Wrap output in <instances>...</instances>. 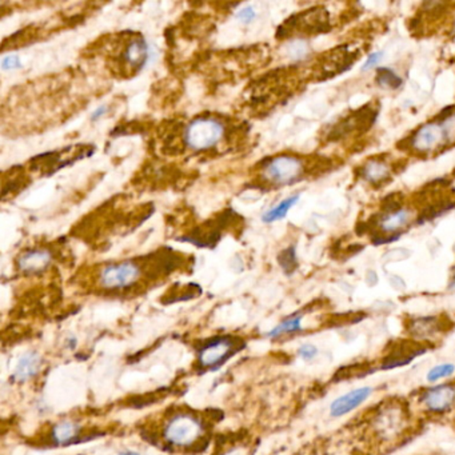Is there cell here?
Returning a JSON list of instances; mask_svg holds the SVG:
<instances>
[{
	"mask_svg": "<svg viewBox=\"0 0 455 455\" xmlns=\"http://www.w3.org/2000/svg\"><path fill=\"white\" fill-rule=\"evenodd\" d=\"M54 260V254L47 247H33L18 257L17 268L23 275H38L44 273Z\"/></svg>",
	"mask_w": 455,
	"mask_h": 455,
	"instance_id": "cell-13",
	"label": "cell"
},
{
	"mask_svg": "<svg viewBox=\"0 0 455 455\" xmlns=\"http://www.w3.org/2000/svg\"><path fill=\"white\" fill-rule=\"evenodd\" d=\"M108 106H100V108H98L97 110L92 113V121H98V119L102 118L103 116H105L106 113H108Z\"/></svg>",
	"mask_w": 455,
	"mask_h": 455,
	"instance_id": "cell-31",
	"label": "cell"
},
{
	"mask_svg": "<svg viewBox=\"0 0 455 455\" xmlns=\"http://www.w3.org/2000/svg\"><path fill=\"white\" fill-rule=\"evenodd\" d=\"M119 455H140L137 451H132V450H127V451L121 452Z\"/></svg>",
	"mask_w": 455,
	"mask_h": 455,
	"instance_id": "cell-32",
	"label": "cell"
},
{
	"mask_svg": "<svg viewBox=\"0 0 455 455\" xmlns=\"http://www.w3.org/2000/svg\"><path fill=\"white\" fill-rule=\"evenodd\" d=\"M377 84L382 89L398 90L402 86V78L390 68H379L377 73Z\"/></svg>",
	"mask_w": 455,
	"mask_h": 455,
	"instance_id": "cell-24",
	"label": "cell"
},
{
	"mask_svg": "<svg viewBox=\"0 0 455 455\" xmlns=\"http://www.w3.org/2000/svg\"><path fill=\"white\" fill-rule=\"evenodd\" d=\"M92 150H89L87 146H73L66 150L55 151V153H47L44 156H36L31 159V167L36 172H41L44 175H52L63 167L73 164L78 159L90 156Z\"/></svg>",
	"mask_w": 455,
	"mask_h": 455,
	"instance_id": "cell-10",
	"label": "cell"
},
{
	"mask_svg": "<svg viewBox=\"0 0 455 455\" xmlns=\"http://www.w3.org/2000/svg\"><path fill=\"white\" fill-rule=\"evenodd\" d=\"M255 17H257V14H255L252 7H244V9L239 10L238 14H236V18L243 23L251 22Z\"/></svg>",
	"mask_w": 455,
	"mask_h": 455,
	"instance_id": "cell-30",
	"label": "cell"
},
{
	"mask_svg": "<svg viewBox=\"0 0 455 455\" xmlns=\"http://www.w3.org/2000/svg\"><path fill=\"white\" fill-rule=\"evenodd\" d=\"M411 210L406 209V207L383 212L377 223L382 235L377 236H401L402 231L411 223Z\"/></svg>",
	"mask_w": 455,
	"mask_h": 455,
	"instance_id": "cell-17",
	"label": "cell"
},
{
	"mask_svg": "<svg viewBox=\"0 0 455 455\" xmlns=\"http://www.w3.org/2000/svg\"><path fill=\"white\" fill-rule=\"evenodd\" d=\"M84 430L82 426L76 420H62L52 427L50 433L52 443L55 446H68V444L78 443L81 442Z\"/></svg>",
	"mask_w": 455,
	"mask_h": 455,
	"instance_id": "cell-19",
	"label": "cell"
},
{
	"mask_svg": "<svg viewBox=\"0 0 455 455\" xmlns=\"http://www.w3.org/2000/svg\"><path fill=\"white\" fill-rule=\"evenodd\" d=\"M302 322V314L290 316V318L282 321L278 326L274 327L271 331H268L267 335L270 338H279L282 337V335L295 334V332L300 331V330L303 329Z\"/></svg>",
	"mask_w": 455,
	"mask_h": 455,
	"instance_id": "cell-23",
	"label": "cell"
},
{
	"mask_svg": "<svg viewBox=\"0 0 455 455\" xmlns=\"http://www.w3.org/2000/svg\"><path fill=\"white\" fill-rule=\"evenodd\" d=\"M358 57V52H351L347 46L338 47L324 55L321 65H319L321 74L324 78L339 76L347 71Z\"/></svg>",
	"mask_w": 455,
	"mask_h": 455,
	"instance_id": "cell-14",
	"label": "cell"
},
{
	"mask_svg": "<svg viewBox=\"0 0 455 455\" xmlns=\"http://www.w3.org/2000/svg\"><path fill=\"white\" fill-rule=\"evenodd\" d=\"M22 68V63H20L18 55H7V57H4V60H2V70H17V68Z\"/></svg>",
	"mask_w": 455,
	"mask_h": 455,
	"instance_id": "cell-27",
	"label": "cell"
},
{
	"mask_svg": "<svg viewBox=\"0 0 455 455\" xmlns=\"http://www.w3.org/2000/svg\"><path fill=\"white\" fill-rule=\"evenodd\" d=\"M454 372L455 364L439 363L428 370L427 374H426V379H427V382L436 383L439 380L451 377V375H454Z\"/></svg>",
	"mask_w": 455,
	"mask_h": 455,
	"instance_id": "cell-26",
	"label": "cell"
},
{
	"mask_svg": "<svg viewBox=\"0 0 455 455\" xmlns=\"http://www.w3.org/2000/svg\"><path fill=\"white\" fill-rule=\"evenodd\" d=\"M41 367L42 356L36 351H28L18 359V363L15 364L14 372H12V379L20 383L28 382L38 375Z\"/></svg>",
	"mask_w": 455,
	"mask_h": 455,
	"instance_id": "cell-20",
	"label": "cell"
},
{
	"mask_svg": "<svg viewBox=\"0 0 455 455\" xmlns=\"http://www.w3.org/2000/svg\"><path fill=\"white\" fill-rule=\"evenodd\" d=\"M410 426V412L403 402L386 401L370 414L367 428L379 444L394 443L406 434Z\"/></svg>",
	"mask_w": 455,
	"mask_h": 455,
	"instance_id": "cell-3",
	"label": "cell"
},
{
	"mask_svg": "<svg viewBox=\"0 0 455 455\" xmlns=\"http://www.w3.org/2000/svg\"><path fill=\"white\" fill-rule=\"evenodd\" d=\"M455 142V108H447L443 118L427 122L412 134L410 148L415 153L433 154Z\"/></svg>",
	"mask_w": 455,
	"mask_h": 455,
	"instance_id": "cell-5",
	"label": "cell"
},
{
	"mask_svg": "<svg viewBox=\"0 0 455 455\" xmlns=\"http://www.w3.org/2000/svg\"><path fill=\"white\" fill-rule=\"evenodd\" d=\"M318 354V348L314 345H303L298 348V355L305 361H313Z\"/></svg>",
	"mask_w": 455,
	"mask_h": 455,
	"instance_id": "cell-28",
	"label": "cell"
},
{
	"mask_svg": "<svg viewBox=\"0 0 455 455\" xmlns=\"http://www.w3.org/2000/svg\"><path fill=\"white\" fill-rule=\"evenodd\" d=\"M98 54L111 74L122 78L138 76L148 60V44L140 33L124 31L98 42Z\"/></svg>",
	"mask_w": 455,
	"mask_h": 455,
	"instance_id": "cell-2",
	"label": "cell"
},
{
	"mask_svg": "<svg viewBox=\"0 0 455 455\" xmlns=\"http://www.w3.org/2000/svg\"><path fill=\"white\" fill-rule=\"evenodd\" d=\"M372 393H374V388L371 386H363V387L354 388L348 393L342 394L330 404V415L332 418H340L350 414L361 404H363Z\"/></svg>",
	"mask_w": 455,
	"mask_h": 455,
	"instance_id": "cell-15",
	"label": "cell"
},
{
	"mask_svg": "<svg viewBox=\"0 0 455 455\" xmlns=\"http://www.w3.org/2000/svg\"><path fill=\"white\" fill-rule=\"evenodd\" d=\"M383 52H372L367 57L366 62L362 66V71L371 70L375 66L379 65L380 60H382Z\"/></svg>",
	"mask_w": 455,
	"mask_h": 455,
	"instance_id": "cell-29",
	"label": "cell"
},
{
	"mask_svg": "<svg viewBox=\"0 0 455 455\" xmlns=\"http://www.w3.org/2000/svg\"><path fill=\"white\" fill-rule=\"evenodd\" d=\"M185 260L183 255L164 247L148 257L106 263L98 268L97 286L108 294L132 291L140 289L146 279L156 281L174 273Z\"/></svg>",
	"mask_w": 455,
	"mask_h": 455,
	"instance_id": "cell-1",
	"label": "cell"
},
{
	"mask_svg": "<svg viewBox=\"0 0 455 455\" xmlns=\"http://www.w3.org/2000/svg\"><path fill=\"white\" fill-rule=\"evenodd\" d=\"M390 164L382 159H370L361 169V175L370 185L379 186L387 182L391 178Z\"/></svg>",
	"mask_w": 455,
	"mask_h": 455,
	"instance_id": "cell-21",
	"label": "cell"
},
{
	"mask_svg": "<svg viewBox=\"0 0 455 455\" xmlns=\"http://www.w3.org/2000/svg\"><path fill=\"white\" fill-rule=\"evenodd\" d=\"M278 263L281 265L284 274H287V275L294 274L298 268L297 250H295V246L287 247L283 251H281V254L278 255Z\"/></svg>",
	"mask_w": 455,
	"mask_h": 455,
	"instance_id": "cell-25",
	"label": "cell"
},
{
	"mask_svg": "<svg viewBox=\"0 0 455 455\" xmlns=\"http://www.w3.org/2000/svg\"><path fill=\"white\" fill-rule=\"evenodd\" d=\"M378 108L371 105L364 106L358 111H354L346 118L340 119L329 132L331 140H340L351 134H363L374 124L377 119Z\"/></svg>",
	"mask_w": 455,
	"mask_h": 455,
	"instance_id": "cell-11",
	"label": "cell"
},
{
	"mask_svg": "<svg viewBox=\"0 0 455 455\" xmlns=\"http://www.w3.org/2000/svg\"><path fill=\"white\" fill-rule=\"evenodd\" d=\"M242 342L233 337H217L204 343L198 351V366L202 370H217L236 351L241 350Z\"/></svg>",
	"mask_w": 455,
	"mask_h": 455,
	"instance_id": "cell-9",
	"label": "cell"
},
{
	"mask_svg": "<svg viewBox=\"0 0 455 455\" xmlns=\"http://www.w3.org/2000/svg\"><path fill=\"white\" fill-rule=\"evenodd\" d=\"M419 342H402L390 348V353L383 358L382 369L390 370L404 366L423 354L425 348Z\"/></svg>",
	"mask_w": 455,
	"mask_h": 455,
	"instance_id": "cell-18",
	"label": "cell"
},
{
	"mask_svg": "<svg viewBox=\"0 0 455 455\" xmlns=\"http://www.w3.org/2000/svg\"><path fill=\"white\" fill-rule=\"evenodd\" d=\"M299 198L300 196L297 194V196H289V198L283 199L281 204H276L275 207H273V209L268 210L267 212L263 214V222L273 223L276 222V220H283V218L286 217L287 212H289L290 210L298 204Z\"/></svg>",
	"mask_w": 455,
	"mask_h": 455,
	"instance_id": "cell-22",
	"label": "cell"
},
{
	"mask_svg": "<svg viewBox=\"0 0 455 455\" xmlns=\"http://www.w3.org/2000/svg\"><path fill=\"white\" fill-rule=\"evenodd\" d=\"M204 434V420L196 417L193 412H175L172 418L164 422V442L175 447L194 446L201 441Z\"/></svg>",
	"mask_w": 455,
	"mask_h": 455,
	"instance_id": "cell-7",
	"label": "cell"
},
{
	"mask_svg": "<svg viewBox=\"0 0 455 455\" xmlns=\"http://www.w3.org/2000/svg\"><path fill=\"white\" fill-rule=\"evenodd\" d=\"M228 124L217 116H198L182 130V146L193 153L218 150L228 138Z\"/></svg>",
	"mask_w": 455,
	"mask_h": 455,
	"instance_id": "cell-4",
	"label": "cell"
},
{
	"mask_svg": "<svg viewBox=\"0 0 455 455\" xmlns=\"http://www.w3.org/2000/svg\"><path fill=\"white\" fill-rule=\"evenodd\" d=\"M420 403L426 411L443 414L455 407V383H439L426 388L420 395Z\"/></svg>",
	"mask_w": 455,
	"mask_h": 455,
	"instance_id": "cell-12",
	"label": "cell"
},
{
	"mask_svg": "<svg viewBox=\"0 0 455 455\" xmlns=\"http://www.w3.org/2000/svg\"><path fill=\"white\" fill-rule=\"evenodd\" d=\"M330 30V18L327 10L313 9L300 14L292 15L281 28L276 36L287 38L292 36H314Z\"/></svg>",
	"mask_w": 455,
	"mask_h": 455,
	"instance_id": "cell-8",
	"label": "cell"
},
{
	"mask_svg": "<svg viewBox=\"0 0 455 455\" xmlns=\"http://www.w3.org/2000/svg\"><path fill=\"white\" fill-rule=\"evenodd\" d=\"M447 327L449 326H446V322L441 316H422V318L411 319L407 330L411 338L420 343L444 334Z\"/></svg>",
	"mask_w": 455,
	"mask_h": 455,
	"instance_id": "cell-16",
	"label": "cell"
},
{
	"mask_svg": "<svg viewBox=\"0 0 455 455\" xmlns=\"http://www.w3.org/2000/svg\"><path fill=\"white\" fill-rule=\"evenodd\" d=\"M306 172V162L291 154H281L259 164L260 183H265L267 188L294 185L305 178Z\"/></svg>",
	"mask_w": 455,
	"mask_h": 455,
	"instance_id": "cell-6",
	"label": "cell"
}]
</instances>
